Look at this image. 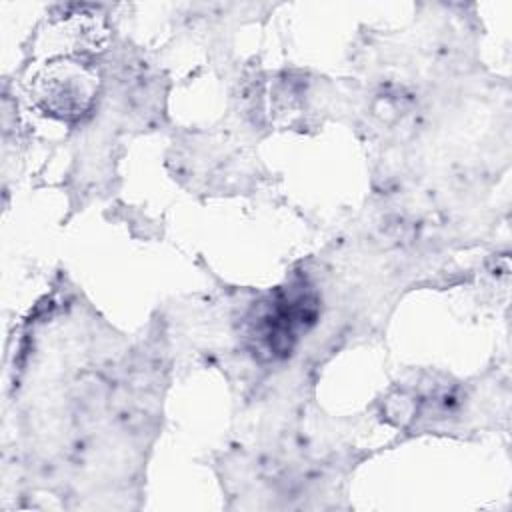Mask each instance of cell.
<instances>
[{"label":"cell","instance_id":"obj_1","mask_svg":"<svg viewBox=\"0 0 512 512\" xmlns=\"http://www.w3.org/2000/svg\"><path fill=\"white\" fill-rule=\"evenodd\" d=\"M96 94L94 74L76 64L60 62L40 80V102L46 112L58 118L82 116Z\"/></svg>","mask_w":512,"mask_h":512}]
</instances>
